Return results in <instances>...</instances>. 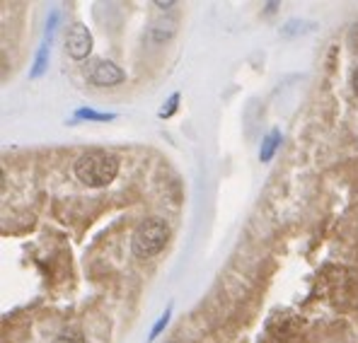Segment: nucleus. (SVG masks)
Instances as JSON below:
<instances>
[{
  "label": "nucleus",
  "instance_id": "nucleus-1",
  "mask_svg": "<svg viewBox=\"0 0 358 343\" xmlns=\"http://www.w3.org/2000/svg\"><path fill=\"white\" fill-rule=\"evenodd\" d=\"M119 160L107 150H87L76 160V177L87 187H107L117 179Z\"/></svg>",
  "mask_w": 358,
  "mask_h": 343
},
{
  "label": "nucleus",
  "instance_id": "nucleus-2",
  "mask_svg": "<svg viewBox=\"0 0 358 343\" xmlns=\"http://www.w3.org/2000/svg\"><path fill=\"white\" fill-rule=\"evenodd\" d=\"M170 240V228L162 218H148L136 228L131 237V251L136 258H150L160 254Z\"/></svg>",
  "mask_w": 358,
  "mask_h": 343
},
{
  "label": "nucleus",
  "instance_id": "nucleus-3",
  "mask_svg": "<svg viewBox=\"0 0 358 343\" xmlns=\"http://www.w3.org/2000/svg\"><path fill=\"white\" fill-rule=\"evenodd\" d=\"M66 51L76 61H83L92 54V34L83 22H73L66 29Z\"/></svg>",
  "mask_w": 358,
  "mask_h": 343
},
{
  "label": "nucleus",
  "instance_id": "nucleus-4",
  "mask_svg": "<svg viewBox=\"0 0 358 343\" xmlns=\"http://www.w3.org/2000/svg\"><path fill=\"white\" fill-rule=\"evenodd\" d=\"M85 75L92 85H99V87H112L126 80L124 71H121L119 66H114L112 61H92L85 68Z\"/></svg>",
  "mask_w": 358,
  "mask_h": 343
},
{
  "label": "nucleus",
  "instance_id": "nucleus-5",
  "mask_svg": "<svg viewBox=\"0 0 358 343\" xmlns=\"http://www.w3.org/2000/svg\"><path fill=\"white\" fill-rule=\"evenodd\" d=\"M278 145H281V133H278V131H271V133L264 138V143H262L259 160L262 162H271V157H273V152H276Z\"/></svg>",
  "mask_w": 358,
  "mask_h": 343
},
{
  "label": "nucleus",
  "instance_id": "nucleus-6",
  "mask_svg": "<svg viewBox=\"0 0 358 343\" xmlns=\"http://www.w3.org/2000/svg\"><path fill=\"white\" fill-rule=\"evenodd\" d=\"M49 41H44V44L39 46V54H36V61H34V71H31V78H39L44 75L46 66H49Z\"/></svg>",
  "mask_w": 358,
  "mask_h": 343
},
{
  "label": "nucleus",
  "instance_id": "nucleus-7",
  "mask_svg": "<svg viewBox=\"0 0 358 343\" xmlns=\"http://www.w3.org/2000/svg\"><path fill=\"white\" fill-rule=\"evenodd\" d=\"M54 343H85V336H83L80 329H76V326H68V329H63L59 336H56Z\"/></svg>",
  "mask_w": 358,
  "mask_h": 343
},
{
  "label": "nucleus",
  "instance_id": "nucleus-8",
  "mask_svg": "<svg viewBox=\"0 0 358 343\" xmlns=\"http://www.w3.org/2000/svg\"><path fill=\"white\" fill-rule=\"evenodd\" d=\"M76 119H85V121H112L114 114H104V112H94V109H78Z\"/></svg>",
  "mask_w": 358,
  "mask_h": 343
},
{
  "label": "nucleus",
  "instance_id": "nucleus-9",
  "mask_svg": "<svg viewBox=\"0 0 358 343\" xmlns=\"http://www.w3.org/2000/svg\"><path fill=\"white\" fill-rule=\"evenodd\" d=\"M175 34V22H167V24H155L152 27V39L155 41H165V39H170V36Z\"/></svg>",
  "mask_w": 358,
  "mask_h": 343
},
{
  "label": "nucleus",
  "instance_id": "nucleus-10",
  "mask_svg": "<svg viewBox=\"0 0 358 343\" xmlns=\"http://www.w3.org/2000/svg\"><path fill=\"white\" fill-rule=\"evenodd\" d=\"M177 104H179V94H172L170 99H167V104H162V109H160V119H170L172 114L177 112Z\"/></svg>",
  "mask_w": 358,
  "mask_h": 343
},
{
  "label": "nucleus",
  "instance_id": "nucleus-11",
  "mask_svg": "<svg viewBox=\"0 0 358 343\" xmlns=\"http://www.w3.org/2000/svg\"><path fill=\"white\" fill-rule=\"evenodd\" d=\"M170 314H172V307H167V309H165V314H162L160 319H157V324L152 326V331H150V339H155V336L160 334L162 329H165V326H167V321H170ZM150 339H148V341H150Z\"/></svg>",
  "mask_w": 358,
  "mask_h": 343
},
{
  "label": "nucleus",
  "instance_id": "nucleus-12",
  "mask_svg": "<svg viewBox=\"0 0 358 343\" xmlns=\"http://www.w3.org/2000/svg\"><path fill=\"white\" fill-rule=\"evenodd\" d=\"M351 87H354V92H356V97H358V68L354 71V75H351Z\"/></svg>",
  "mask_w": 358,
  "mask_h": 343
},
{
  "label": "nucleus",
  "instance_id": "nucleus-13",
  "mask_svg": "<svg viewBox=\"0 0 358 343\" xmlns=\"http://www.w3.org/2000/svg\"><path fill=\"white\" fill-rule=\"evenodd\" d=\"M157 8H172V5H175V3H172V0H167V3H162V0H157Z\"/></svg>",
  "mask_w": 358,
  "mask_h": 343
}]
</instances>
